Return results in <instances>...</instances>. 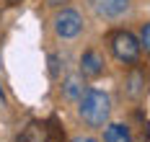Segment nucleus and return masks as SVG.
<instances>
[{
	"instance_id": "obj_1",
	"label": "nucleus",
	"mask_w": 150,
	"mask_h": 142,
	"mask_svg": "<svg viewBox=\"0 0 150 142\" xmlns=\"http://www.w3.org/2000/svg\"><path fill=\"white\" fill-rule=\"evenodd\" d=\"M78 114L93 129L106 127L109 114H111V98H109V93L101 91V88H86L80 93V98H78Z\"/></svg>"
},
{
	"instance_id": "obj_2",
	"label": "nucleus",
	"mask_w": 150,
	"mask_h": 142,
	"mask_svg": "<svg viewBox=\"0 0 150 142\" xmlns=\"http://www.w3.org/2000/svg\"><path fill=\"white\" fill-rule=\"evenodd\" d=\"M140 39H137L132 31H117L111 36V52H114V57L122 60L124 65L129 62H137V57H140Z\"/></svg>"
},
{
	"instance_id": "obj_3",
	"label": "nucleus",
	"mask_w": 150,
	"mask_h": 142,
	"mask_svg": "<svg viewBox=\"0 0 150 142\" xmlns=\"http://www.w3.org/2000/svg\"><path fill=\"white\" fill-rule=\"evenodd\" d=\"M83 31V16L75 8H62L54 16V34L60 39H75Z\"/></svg>"
},
{
	"instance_id": "obj_4",
	"label": "nucleus",
	"mask_w": 150,
	"mask_h": 142,
	"mask_svg": "<svg viewBox=\"0 0 150 142\" xmlns=\"http://www.w3.org/2000/svg\"><path fill=\"white\" fill-rule=\"evenodd\" d=\"M88 3L101 18H122L132 5V0H88Z\"/></svg>"
},
{
	"instance_id": "obj_5",
	"label": "nucleus",
	"mask_w": 150,
	"mask_h": 142,
	"mask_svg": "<svg viewBox=\"0 0 150 142\" xmlns=\"http://www.w3.org/2000/svg\"><path fill=\"white\" fill-rule=\"evenodd\" d=\"M104 72V57L96 49H86L80 57V75L83 78H98Z\"/></svg>"
},
{
	"instance_id": "obj_6",
	"label": "nucleus",
	"mask_w": 150,
	"mask_h": 142,
	"mask_svg": "<svg viewBox=\"0 0 150 142\" xmlns=\"http://www.w3.org/2000/svg\"><path fill=\"white\" fill-rule=\"evenodd\" d=\"M104 142H132V134H129V127L127 124H106L104 129Z\"/></svg>"
},
{
	"instance_id": "obj_7",
	"label": "nucleus",
	"mask_w": 150,
	"mask_h": 142,
	"mask_svg": "<svg viewBox=\"0 0 150 142\" xmlns=\"http://www.w3.org/2000/svg\"><path fill=\"white\" fill-rule=\"evenodd\" d=\"M124 91H127L129 98H140L142 91H145V75H142L140 70H132V72L127 75V80H124Z\"/></svg>"
},
{
	"instance_id": "obj_8",
	"label": "nucleus",
	"mask_w": 150,
	"mask_h": 142,
	"mask_svg": "<svg viewBox=\"0 0 150 142\" xmlns=\"http://www.w3.org/2000/svg\"><path fill=\"white\" fill-rule=\"evenodd\" d=\"M83 91H86L83 75H70V78H65V83H62V96H65L67 101H78Z\"/></svg>"
},
{
	"instance_id": "obj_9",
	"label": "nucleus",
	"mask_w": 150,
	"mask_h": 142,
	"mask_svg": "<svg viewBox=\"0 0 150 142\" xmlns=\"http://www.w3.org/2000/svg\"><path fill=\"white\" fill-rule=\"evenodd\" d=\"M47 62H49V75H52V78H57V75H60V65H62L60 54H49V60H47Z\"/></svg>"
},
{
	"instance_id": "obj_10",
	"label": "nucleus",
	"mask_w": 150,
	"mask_h": 142,
	"mask_svg": "<svg viewBox=\"0 0 150 142\" xmlns=\"http://www.w3.org/2000/svg\"><path fill=\"white\" fill-rule=\"evenodd\" d=\"M140 47H145V52H150V23L142 26V34H140Z\"/></svg>"
},
{
	"instance_id": "obj_11",
	"label": "nucleus",
	"mask_w": 150,
	"mask_h": 142,
	"mask_svg": "<svg viewBox=\"0 0 150 142\" xmlns=\"http://www.w3.org/2000/svg\"><path fill=\"white\" fill-rule=\"evenodd\" d=\"M73 142H98V140H96V137H88V134H86V137L80 134V137H75Z\"/></svg>"
},
{
	"instance_id": "obj_12",
	"label": "nucleus",
	"mask_w": 150,
	"mask_h": 142,
	"mask_svg": "<svg viewBox=\"0 0 150 142\" xmlns=\"http://www.w3.org/2000/svg\"><path fill=\"white\" fill-rule=\"evenodd\" d=\"M0 98H5V96H3V85H0Z\"/></svg>"
},
{
	"instance_id": "obj_13",
	"label": "nucleus",
	"mask_w": 150,
	"mask_h": 142,
	"mask_svg": "<svg viewBox=\"0 0 150 142\" xmlns=\"http://www.w3.org/2000/svg\"><path fill=\"white\" fill-rule=\"evenodd\" d=\"M8 3H21V0H8Z\"/></svg>"
}]
</instances>
